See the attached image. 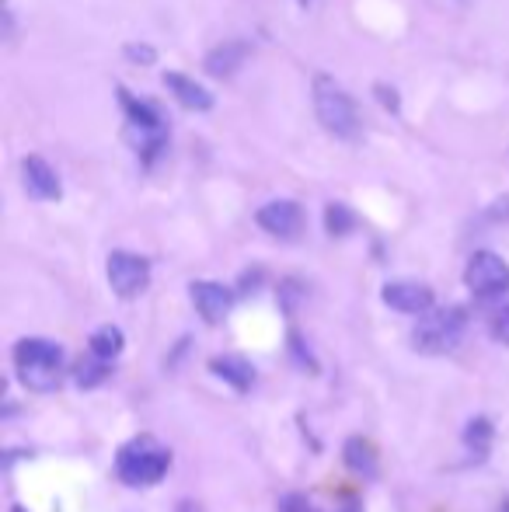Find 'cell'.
Masks as SVG:
<instances>
[{"mask_svg": "<svg viewBox=\"0 0 509 512\" xmlns=\"http://www.w3.org/2000/svg\"><path fill=\"white\" fill-rule=\"evenodd\" d=\"M14 366L28 391H56L63 380V352L49 338H25L14 349Z\"/></svg>", "mask_w": 509, "mask_h": 512, "instance_id": "1", "label": "cell"}, {"mask_svg": "<svg viewBox=\"0 0 509 512\" xmlns=\"http://www.w3.org/2000/svg\"><path fill=\"white\" fill-rule=\"evenodd\" d=\"M464 331H468V314L461 307H433L415 324L412 345L426 356H447L461 345Z\"/></svg>", "mask_w": 509, "mask_h": 512, "instance_id": "2", "label": "cell"}, {"mask_svg": "<svg viewBox=\"0 0 509 512\" xmlns=\"http://www.w3.org/2000/svg\"><path fill=\"white\" fill-rule=\"evenodd\" d=\"M171 467V453L157 443L154 436H136L119 450L116 457V471L126 485L140 488V485H157V481L168 474Z\"/></svg>", "mask_w": 509, "mask_h": 512, "instance_id": "3", "label": "cell"}, {"mask_svg": "<svg viewBox=\"0 0 509 512\" xmlns=\"http://www.w3.org/2000/svg\"><path fill=\"white\" fill-rule=\"evenodd\" d=\"M314 112H318V122L335 140H356L360 136V108L325 74L314 81Z\"/></svg>", "mask_w": 509, "mask_h": 512, "instance_id": "4", "label": "cell"}, {"mask_svg": "<svg viewBox=\"0 0 509 512\" xmlns=\"http://www.w3.org/2000/svg\"><path fill=\"white\" fill-rule=\"evenodd\" d=\"M464 283L478 300H496L509 290V265L496 251H475L464 269Z\"/></svg>", "mask_w": 509, "mask_h": 512, "instance_id": "5", "label": "cell"}, {"mask_svg": "<svg viewBox=\"0 0 509 512\" xmlns=\"http://www.w3.org/2000/svg\"><path fill=\"white\" fill-rule=\"evenodd\" d=\"M150 283V262L133 251H112L109 255V286L116 297L133 300L147 290Z\"/></svg>", "mask_w": 509, "mask_h": 512, "instance_id": "6", "label": "cell"}, {"mask_svg": "<svg viewBox=\"0 0 509 512\" xmlns=\"http://www.w3.org/2000/svg\"><path fill=\"white\" fill-rule=\"evenodd\" d=\"M255 220L265 234L279 237V241H297L300 230H304V209L293 203V199H276V203H265L258 209Z\"/></svg>", "mask_w": 509, "mask_h": 512, "instance_id": "7", "label": "cell"}, {"mask_svg": "<svg viewBox=\"0 0 509 512\" xmlns=\"http://www.w3.org/2000/svg\"><path fill=\"white\" fill-rule=\"evenodd\" d=\"M21 182H25L28 196L39 199V203H53V199H60V192H63L60 175H56L53 164L39 154H28L25 161H21Z\"/></svg>", "mask_w": 509, "mask_h": 512, "instance_id": "8", "label": "cell"}, {"mask_svg": "<svg viewBox=\"0 0 509 512\" xmlns=\"http://www.w3.org/2000/svg\"><path fill=\"white\" fill-rule=\"evenodd\" d=\"M384 304L401 310V314H429L433 310V290L426 283H412V279H401V283L384 286Z\"/></svg>", "mask_w": 509, "mask_h": 512, "instance_id": "9", "label": "cell"}, {"mask_svg": "<svg viewBox=\"0 0 509 512\" xmlns=\"http://www.w3.org/2000/svg\"><path fill=\"white\" fill-rule=\"evenodd\" d=\"M192 304L206 324H220L234 307V293L220 283H192Z\"/></svg>", "mask_w": 509, "mask_h": 512, "instance_id": "10", "label": "cell"}, {"mask_svg": "<svg viewBox=\"0 0 509 512\" xmlns=\"http://www.w3.org/2000/svg\"><path fill=\"white\" fill-rule=\"evenodd\" d=\"M164 88L175 95L178 105L192 108V112H210V108H213V95H210V91H206L199 81H192V77L178 74V70H168V74H164Z\"/></svg>", "mask_w": 509, "mask_h": 512, "instance_id": "11", "label": "cell"}, {"mask_svg": "<svg viewBox=\"0 0 509 512\" xmlns=\"http://www.w3.org/2000/svg\"><path fill=\"white\" fill-rule=\"evenodd\" d=\"M245 60H248L245 42H220V46L210 49V56H206V74L227 81V77H234L241 67H245Z\"/></svg>", "mask_w": 509, "mask_h": 512, "instance_id": "12", "label": "cell"}, {"mask_svg": "<svg viewBox=\"0 0 509 512\" xmlns=\"http://www.w3.org/2000/svg\"><path fill=\"white\" fill-rule=\"evenodd\" d=\"M342 457H346L349 471H356L360 478H377V453H374V446H370L367 439H360V436L346 439V446H342Z\"/></svg>", "mask_w": 509, "mask_h": 512, "instance_id": "13", "label": "cell"}, {"mask_svg": "<svg viewBox=\"0 0 509 512\" xmlns=\"http://www.w3.org/2000/svg\"><path fill=\"white\" fill-rule=\"evenodd\" d=\"M119 352H123V331H119L116 324H102V328L91 335V356L112 363Z\"/></svg>", "mask_w": 509, "mask_h": 512, "instance_id": "14", "label": "cell"}, {"mask_svg": "<svg viewBox=\"0 0 509 512\" xmlns=\"http://www.w3.org/2000/svg\"><path fill=\"white\" fill-rule=\"evenodd\" d=\"M213 370H217L224 380H231V384L238 387V391H245V387H252V380H255L252 366H248L245 359H234V356L213 359Z\"/></svg>", "mask_w": 509, "mask_h": 512, "instance_id": "15", "label": "cell"}, {"mask_svg": "<svg viewBox=\"0 0 509 512\" xmlns=\"http://www.w3.org/2000/svg\"><path fill=\"white\" fill-rule=\"evenodd\" d=\"M464 443H468L471 453H478V457H485L492 446V422L489 418H471L468 429H464Z\"/></svg>", "mask_w": 509, "mask_h": 512, "instance_id": "16", "label": "cell"}, {"mask_svg": "<svg viewBox=\"0 0 509 512\" xmlns=\"http://www.w3.org/2000/svg\"><path fill=\"white\" fill-rule=\"evenodd\" d=\"M325 227H328V234H332V237L353 234V230H356V213L349 206H342V203H332L325 209Z\"/></svg>", "mask_w": 509, "mask_h": 512, "instance_id": "17", "label": "cell"}, {"mask_svg": "<svg viewBox=\"0 0 509 512\" xmlns=\"http://www.w3.org/2000/svg\"><path fill=\"white\" fill-rule=\"evenodd\" d=\"M105 377H109V363H105V359H98V356H88V359H81V363L74 366V380L81 387H98Z\"/></svg>", "mask_w": 509, "mask_h": 512, "instance_id": "18", "label": "cell"}, {"mask_svg": "<svg viewBox=\"0 0 509 512\" xmlns=\"http://www.w3.org/2000/svg\"><path fill=\"white\" fill-rule=\"evenodd\" d=\"M126 60L129 63H140V67H150L157 60V53L150 46H126Z\"/></svg>", "mask_w": 509, "mask_h": 512, "instance_id": "19", "label": "cell"}, {"mask_svg": "<svg viewBox=\"0 0 509 512\" xmlns=\"http://www.w3.org/2000/svg\"><path fill=\"white\" fill-rule=\"evenodd\" d=\"M283 512H314V506L304 499V495H286V499H283Z\"/></svg>", "mask_w": 509, "mask_h": 512, "instance_id": "20", "label": "cell"}, {"mask_svg": "<svg viewBox=\"0 0 509 512\" xmlns=\"http://www.w3.org/2000/svg\"><path fill=\"white\" fill-rule=\"evenodd\" d=\"M496 338L503 345H509V307L499 310V317H496Z\"/></svg>", "mask_w": 509, "mask_h": 512, "instance_id": "21", "label": "cell"}, {"mask_svg": "<svg viewBox=\"0 0 509 512\" xmlns=\"http://www.w3.org/2000/svg\"><path fill=\"white\" fill-rule=\"evenodd\" d=\"M377 98H384L387 112H398V91H387L384 84H377Z\"/></svg>", "mask_w": 509, "mask_h": 512, "instance_id": "22", "label": "cell"}, {"mask_svg": "<svg viewBox=\"0 0 509 512\" xmlns=\"http://www.w3.org/2000/svg\"><path fill=\"white\" fill-rule=\"evenodd\" d=\"M178 512H203V506H196V502H182Z\"/></svg>", "mask_w": 509, "mask_h": 512, "instance_id": "23", "label": "cell"}, {"mask_svg": "<svg viewBox=\"0 0 509 512\" xmlns=\"http://www.w3.org/2000/svg\"><path fill=\"white\" fill-rule=\"evenodd\" d=\"M339 512H360V509H356V506H342Z\"/></svg>", "mask_w": 509, "mask_h": 512, "instance_id": "24", "label": "cell"}, {"mask_svg": "<svg viewBox=\"0 0 509 512\" xmlns=\"http://www.w3.org/2000/svg\"><path fill=\"white\" fill-rule=\"evenodd\" d=\"M11 512H25V509H18V506H14V509H11Z\"/></svg>", "mask_w": 509, "mask_h": 512, "instance_id": "25", "label": "cell"}, {"mask_svg": "<svg viewBox=\"0 0 509 512\" xmlns=\"http://www.w3.org/2000/svg\"><path fill=\"white\" fill-rule=\"evenodd\" d=\"M503 512H509V502H506V506H503Z\"/></svg>", "mask_w": 509, "mask_h": 512, "instance_id": "26", "label": "cell"}]
</instances>
